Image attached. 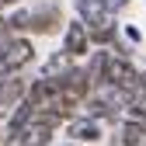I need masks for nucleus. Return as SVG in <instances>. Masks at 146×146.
<instances>
[{"label": "nucleus", "mask_w": 146, "mask_h": 146, "mask_svg": "<svg viewBox=\"0 0 146 146\" xmlns=\"http://www.w3.org/2000/svg\"><path fill=\"white\" fill-rule=\"evenodd\" d=\"M35 63V42L25 38V35H14V38L7 42L4 56H0V70H4V77H11V73H21L25 66Z\"/></svg>", "instance_id": "1"}, {"label": "nucleus", "mask_w": 146, "mask_h": 146, "mask_svg": "<svg viewBox=\"0 0 146 146\" xmlns=\"http://www.w3.org/2000/svg\"><path fill=\"white\" fill-rule=\"evenodd\" d=\"M139 84V70L132 59H122L108 52V66H104V84L101 87H115V90H136Z\"/></svg>", "instance_id": "2"}, {"label": "nucleus", "mask_w": 146, "mask_h": 146, "mask_svg": "<svg viewBox=\"0 0 146 146\" xmlns=\"http://www.w3.org/2000/svg\"><path fill=\"white\" fill-rule=\"evenodd\" d=\"M59 25H63V11H59V4H45V7L28 11L21 35H25V38H31V35H52V31H59Z\"/></svg>", "instance_id": "3"}, {"label": "nucleus", "mask_w": 146, "mask_h": 146, "mask_svg": "<svg viewBox=\"0 0 146 146\" xmlns=\"http://www.w3.org/2000/svg\"><path fill=\"white\" fill-rule=\"evenodd\" d=\"M56 129H63V122L52 111H38L31 118V125L21 132V143H17V146H49L52 136H56Z\"/></svg>", "instance_id": "4"}, {"label": "nucleus", "mask_w": 146, "mask_h": 146, "mask_svg": "<svg viewBox=\"0 0 146 146\" xmlns=\"http://www.w3.org/2000/svg\"><path fill=\"white\" fill-rule=\"evenodd\" d=\"M66 136H70V143H77V146H90V143H101L104 136H108V125H101V122H94V118H84V115H73L66 125Z\"/></svg>", "instance_id": "5"}, {"label": "nucleus", "mask_w": 146, "mask_h": 146, "mask_svg": "<svg viewBox=\"0 0 146 146\" xmlns=\"http://www.w3.org/2000/svg\"><path fill=\"white\" fill-rule=\"evenodd\" d=\"M63 52H66L73 63L84 59V56H90V38H87V28L80 21H70L63 28Z\"/></svg>", "instance_id": "6"}, {"label": "nucleus", "mask_w": 146, "mask_h": 146, "mask_svg": "<svg viewBox=\"0 0 146 146\" xmlns=\"http://www.w3.org/2000/svg\"><path fill=\"white\" fill-rule=\"evenodd\" d=\"M73 11H77V21L84 28H94V25L104 21V17H111V14L104 11L101 0H73Z\"/></svg>", "instance_id": "7"}, {"label": "nucleus", "mask_w": 146, "mask_h": 146, "mask_svg": "<svg viewBox=\"0 0 146 146\" xmlns=\"http://www.w3.org/2000/svg\"><path fill=\"white\" fill-rule=\"evenodd\" d=\"M87 38H90V45H98V49H111V42L118 38V21H115V17H104L101 25L87 28Z\"/></svg>", "instance_id": "8"}, {"label": "nucleus", "mask_w": 146, "mask_h": 146, "mask_svg": "<svg viewBox=\"0 0 146 146\" xmlns=\"http://www.w3.org/2000/svg\"><path fill=\"white\" fill-rule=\"evenodd\" d=\"M73 66H77V63H73L66 52L59 49V52H52V56L45 59V66H42V80H56V77H63V73H70Z\"/></svg>", "instance_id": "9"}, {"label": "nucleus", "mask_w": 146, "mask_h": 146, "mask_svg": "<svg viewBox=\"0 0 146 146\" xmlns=\"http://www.w3.org/2000/svg\"><path fill=\"white\" fill-rule=\"evenodd\" d=\"M118 35H122L129 45H139V42H143V31H139L136 25H122V28H118Z\"/></svg>", "instance_id": "10"}, {"label": "nucleus", "mask_w": 146, "mask_h": 146, "mask_svg": "<svg viewBox=\"0 0 146 146\" xmlns=\"http://www.w3.org/2000/svg\"><path fill=\"white\" fill-rule=\"evenodd\" d=\"M101 4H104V11H108V14L115 17L118 11H125V7H129V0H101Z\"/></svg>", "instance_id": "11"}, {"label": "nucleus", "mask_w": 146, "mask_h": 146, "mask_svg": "<svg viewBox=\"0 0 146 146\" xmlns=\"http://www.w3.org/2000/svg\"><path fill=\"white\" fill-rule=\"evenodd\" d=\"M136 98L146 101V70H139V84H136Z\"/></svg>", "instance_id": "12"}, {"label": "nucleus", "mask_w": 146, "mask_h": 146, "mask_svg": "<svg viewBox=\"0 0 146 146\" xmlns=\"http://www.w3.org/2000/svg\"><path fill=\"white\" fill-rule=\"evenodd\" d=\"M17 4H25V0H0V11L4 7H17Z\"/></svg>", "instance_id": "13"}, {"label": "nucleus", "mask_w": 146, "mask_h": 146, "mask_svg": "<svg viewBox=\"0 0 146 146\" xmlns=\"http://www.w3.org/2000/svg\"><path fill=\"white\" fill-rule=\"evenodd\" d=\"M0 28H4V14H0Z\"/></svg>", "instance_id": "14"}, {"label": "nucleus", "mask_w": 146, "mask_h": 146, "mask_svg": "<svg viewBox=\"0 0 146 146\" xmlns=\"http://www.w3.org/2000/svg\"><path fill=\"white\" fill-rule=\"evenodd\" d=\"M0 146H4V132H0Z\"/></svg>", "instance_id": "15"}, {"label": "nucleus", "mask_w": 146, "mask_h": 146, "mask_svg": "<svg viewBox=\"0 0 146 146\" xmlns=\"http://www.w3.org/2000/svg\"><path fill=\"white\" fill-rule=\"evenodd\" d=\"M63 146H77V143H63Z\"/></svg>", "instance_id": "16"}]
</instances>
